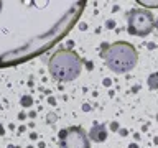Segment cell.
<instances>
[{
	"mask_svg": "<svg viewBox=\"0 0 158 148\" xmlns=\"http://www.w3.org/2000/svg\"><path fill=\"white\" fill-rule=\"evenodd\" d=\"M87 2L0 0V69L49 51L79 22Z\"/></svg>",
	"mask_w": 158,
	"mask_h": 148,
	"instance_id": "6da1fadb",
	"label": "cell"
},
{
	"mask_svg": "<svg viewBox=\"0 0 158 148\" xmlns=\"http://www.w3.org/2000/svg\"><path fill=\"white\" fill-rule=\"evenodd\" d=\"M102 58L107 68L115 74H125L132 71L138 63V53L128 41H115L107 44L102 51Z\"/></svg>",
	"mask_w": 158,
	"mask_h": 148,
	"instance_id": "7a4b0ae2",
	"label": "cell"
},
{
	"mask_svg": "<svg viewBox=\"0 0 158 148\" xmlns=\"http://www.w3.org/2000/svg\"><path fill=\"white\" fill-rule=\"evenodd\" d=\"M48 69L54 79L61 82H69L79 77L82 71V59L73 49H59L49 58Z\"/></svg>",
	"mask_w": 158,
	"mask_h": 148,
	"instance_id": "3957f363",
	"label": "cell"
},
{
	"mask_svg": "<svg viewBox=\"0 0 158 148\" xmlns=\"http://www.w3.org/2000/svg\"><path fill=\"white\" fill-rule=\"evenodd\" d=\"M127 30L133 36H147L155 28V17L148 8H132L127 13Z\"/></svg>",
	"mask_w": 158,
	"mask_h": 148,
	"instance_id": "277c9868",
	"label": "cell"
},
{
	"mask_svg": "<svg viewBox=\"0 0 158 148\" xmlns=\"http://www.w3.org/2000/svg\"><path fill=\"white\" fill-rule=\"evenodd\" d=\"M59 148H91V142L82 127H68L59 132Z\"/></svg>",
	"mask_w": 158,
	"mask_h": 148,
	"instance_id": "5b68a950",
	"label": "cell"
},
{
	"mask_svg": "<svg viewBox=\"0 0 158 148\" xmlns=\"http://www.w3.org/2000/svg\"><path fill=\"white\" fill-rule=\"evenodd\" d=\"M91 138L94 142H102L106 138V127L104 125H96L94 130L91 132Z\"/></svg>",
	"mask_w": 158,
	"mask_h": 148,
	"instance_id": "8992f818",
	"label": "cell"
},
{
	"mask_svg": "<svg viewBox=\"0 0 158 148\" xmlns=\"http://www.w3.org/2000/svg\"><path fill=\"white\" fill-rule=\"evenodd\" d=\"M155 28L158 30V18H155Z\"/></svg>",
	"mask_w": 158,
	"mask_h": 148,
	"instance_id": "52a82bcc",
	"label": "cell"
}]
</instances>
